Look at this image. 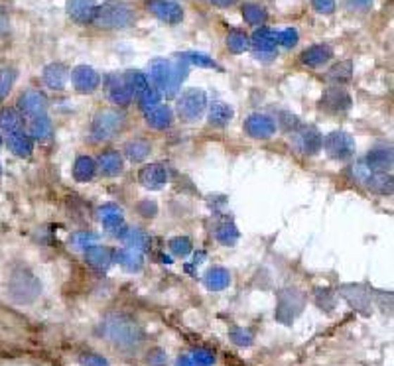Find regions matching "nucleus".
Wrapping results in <instances>:
<instances>
[{"label":"nucleus","instance_id":"nucleus-34","mask_svg":"<svg viewBox=\"0 0 394 366\" xmlns=\"http://www.w3.org/2000/svg\"><path fill=\"white\" fill-rule=\"evenodd\" d=\"M122 152H125V156H127L130 162H142V159H146L148 154H150V144L142 138L128 140L127 144H125V148H122Z\"/></svg>","mask_w":394,"mask_h":366},{"label":"nucleus","instance_id":"nucleus-51","mask_svg":"<svg viewBox=\"0 0 394 366\" xmlns=\"http://www.w3.org/2000/svg\"><path fill=\"white\" fill-rule=\"evenodd\" d=\"M231 339L235 341L236 345L241 346H248L250 345V341H253V336L248 335V333H245L243 329H233V331H231Z\"/></svg>","mask_w":394,"mask_h":366},{"label":"nucleus","instance_id":"nucleus-8","mask_svg":"<svg viewBox=\"0 0 394 366\" xmlns=\"http://www.w3.org/2000/svg\"><path fill=\"white\" fill-rule=\"evenodd\" d=\"M324 148L329 158L343 162V159L355 156V140L351 134H347L343 130H335V132L325 136Z\"/></svg>","mask_w":394,"mask_h":366},{"label":"nucleus","instance_id":"nucleus-7","mask_svg":"<svg viewBox=\"0 0 394 366\" xmlns=\"http://www.w3.org/2000/svg\"><path fill=\"white\" fill-rule=\"evenodd\" d=\"M207 107V95L203 89H187L177 99V115L184 122H196L201 119Z\"/></svg>","mask_w":394,"mask_h":366},{"label":"nucleus","instance_id":"nucleus-20","mask_svg":"<svg viewBox=\"0 0 394 366\" xmlns=\"http://www.w3.org/2000/svg\"><path fill=\"white\" fill-rule=\"evenodd\" d=\"M97 168L105 178H117V176H120L122 169H125V162H122L120 152H117V150H107L105 154H101V156H99Z\"/></svg>","mask_w":394,"mask_h":366},{"label":"nucleus","instance_id":"nucleus-42","mask_svg":"<svg viewBox=\"0 0 394 366\" xmlns=\"http://www.w3.org/2000/svg\"><path fill=\"white\" fill-rule=\"evenodd\" d=\"M170 252L177 258H186L191 252V240L187 237H176L170 240Z\"/></svg>","mask_w":394,"mask_h":366},{"label":"nucleus","instance_id":"nucleus-6","mask_svg":"<svg viewBox=\"0 0 394 366\" xmlns=\"http://www.w3.org/2000/svg\"><path fill=\"white\" fill-rule=\"evenodd\" d=\"M304 309V296L298 289H282L278 294V303H276L274 317L282 323V325H290L296 317L302 313Z\"/></svg>","mask_w":394,"mask_h":366},{"label":"nucleus","instance_id":"nucleus-30","mask_svg":"<svg viewBox=\"0 0 394 366\" xmlns=\"http://www.w3.org/2000/svg\"><path fill=\"white\" fill-rule=\"evenodd\" d=\"M122 79H125V85L128 87V91H130L132 97H140V95H144V93L150 89V83H148L146 75H144L142 71L138 70L127 71V75H125Z\"/></svg>","mask_w":394,"mask_h":366},{"label":"nucleus","instance_id":"nucleus-3","mask_svg":"<svg viewBox=\"0 0 394 366\" xmlns=\"http://www.w3.org/2000/svg\"><path fill=\"white\" fill-rule=\"evenodd\" d=\"M136 20L134 8L125 0H107L97 6V14L93 18V24L103 30H122L132 26Z\"/></svg>","mask_w":394,"mask_h":366},{"label":"nucleus","instance_id":"nucleus-12","mask_svg":"<svg viewBox=\"0 0 394 366\" xmlns=\"http://www.w3.org/2000/svg\"><path fill=\"white\" fill-rule=\"evenodd\" d=\"M351 105H353V100L349 97V93L339 85L325 89V93L322 95V107L329 112H347L351 109Z\"/></svg>","mask_w":394,"mask_h":366},{"label":"nucleus","instance_id":"nucleus-29","mask_svg":"<svg viewBox=\"0 0 394 366\" xmlns=\"http://www.w3.org/2000/svg\"><path fill=\"white\" fill-rule=\"evenodd\" d=\"M117 260L120 266L128 270V272H138L140 268L144 266V256L140 250H134V248H120L117 252Z\"/></svg>","mask_w":394,"mask_h":366},{"label":"nucleus","instance_id":"nucleus-44","mask_svg":"<svg viewBox=\"0 0 394 366\" xmlns=\"http://www.w3.org/2000/svg\"><path fill=\"white\" fill-rule=\"evenodd\" d=\"M193 360L196 366H213L215 365V355L209 348H197L193 351V355L189 356Z\"/></svg>","mask_w":394,"mask_h":366},{"label":"nucleus","instance_id":"nucleus-27","mask_svg":"<svg viewBox=\"0 0 394 366\" xmlns=\"http://www.w3.org/2000/svg\"><path fill=\"white\" fill-rule=\"evenodd\" d=\"M108 99L113 100L115 105H120V107H125L132 100V95L125 85V79H118V75L108 77Z\"/></svg>","mask_w":394,"mask_h":366},{"label":"nucleus","instance_id":"nucleus-4","mask_svg":"<svg viewBox=\"0 0 394 366\" xmlns=\"http://www.w3.org/2000/svg\"><path fill=\"white\" fill-rule=\"evenodd\" d=\"M8 296L18 306H30L42 296V284L34 272L28 268H16L8 277Z\"/></svg>","mask_w":394,"mask_h":366},{"label":"nucleus","instance_id":"nucleus-31","mask_svg":"<svg viewBox=\"0 0 394 366\" xmlns=\"http://www.w3.org/2000/svg\"><path fill=\"white\" fill-rule=\"evenodd\" d=\"M233 117H235V110L231 109L229 105H225V103H213L211 110H209V124L223 129V126H227L233 120Z\"/></svg>","mask_w":394,"mask_h":366},{"label":"nucleus","instance_id":"nucleus-43","mask_svg":"<svg viewBox=\"0 0 394 366\" xmlns=\"http://www.w3.org/2000/svg\"><path fill=\"white\" fill-rule=\"evenodd\" d=\"M160 100H162V95L158 93V89H148L144 95H140V97H138L140 109L144 110V112L150 109H154V107H158V105H160Z\"/></svg>","mask_w":394,"mask_h":366},{"label":"nucleus","instance_id":"nucleus-25","mask_svg":"<svg viewBox=\"0 0 394 366\" xmlns=\"http://www.w3.org/2000/svg\"><path fill=\"white\" fill-rule=\"evenodd\" d=\"M364 164L373 169V171H390V169H393V164H394L393 150L390 148L373 150V152L367 156Z\"/></svg>","mask_w":394,"mask_h":366},{"label":"nucleus","instance_id":"nucleus-19","mask_svg":"<svg viewBox=\"0 0 394 366\" xmlns=\"http://www.w3.org/2000/svg\"><path fill=\"white\" fill-rule=\"evenodd\" d=\"M333 58V48L327 44H315L302 51V63L307 67H322Z\"/></svg>","mask_w":394,"mask_h":366},{"label":"nucleus","instance_id":"nucleus-46","mask_svg":"<svg viewBox=\"0 0 394 366\" xmlns=\"http://www.w3.org/2000/svg\"><path fill=\"white\" fill-rule=\"evenodd\" d=\"M146 362L150 366H166L167 353L164 351V348H160V346H154V348L148 351Z\"/></svg>","mask_w":394,"mask_h":366},{"label":"nucleus","instance_id":"nucleus-15","mask_svg":"<svg viewBox=\"0 0 394 366\" xmlns=\"http://www.w3.org/2000/svg\"><path fill=\"white\" fill-rule=\"evenodd\" d=\"M65 11L77 24H93L97 14V0H68Z\"/></svg>","mask_w":394,"mask_h":366},{"label":"nucleus","instance_id":"nucleus-11","mask_svg":"<svg viewBox=\"0 0 394 366\" xmlns=\"http://www.w3.org/2000/svg\"><path fill=\"white\" fill-rule=\"evenodd\" d=\"M245 132L250 138L256 140H266L270 136H274L276 132V122L274 119H270L268 115H260L255 112L245 120Z\"/></svg>","mask_w":394,"mask_h":366},{"label":"nucleus","instance_id":"nucleus-13","mask_svg":"<svg viewBox=\"0 0 394 366\" xmlns=\"http://www.w3.org/2000/svg\"><path fill=\"white\" fill-rule=\"evenodd\" d=\"M99 218L101 223L107 227V230H110L113 235L122 238V235L127 233V227H125V221H122V209L115 205V203H107L103 207H99Z\"/></svg>","mask_w":394,"mask_h":366},{"label":"nucleus","instance_id":"nucleus-38","mask_svg":"<svg viewBox=\"0 0 394 366\" xmlns=\"http://www.w3.org/2000/svg\"><path fill=\"white\" fill-rule=\"evenodd\" d=\"M248 46H250V40H248L245 32L231 30L227 34V48L233 53H243V51L248 50Z\"/></svg>","mask_w":394,"mask_h":366},{"label":"nucleus","instance_id":"nucleus-24","mask_svg":"<svg viewBox=\"0 0 394 366\" xmlns=\"http://www.w3.org/2000/svg\"><path fill=\"white\" fill-rule=\"evenodd\" d=\"M203 284L211 292H223V289L231 286V274H229V270H225V268H209L205 272V276H203Z\"/></svg>","mask_w":394,"mask_h":366},{"label":"nucleus","instance_id":"nucleus-40","mask_svg":"<svg viewBox=\"0 0 394 366\" xmlns=\"http://www.w3.org/2000/svg\"><path fill=\"white\" fill-rule=\"evenodd\" d=\"M30 132H32V136H34V138H38V140L49 138V134H51V120H49L46 115L36 117V119L32 120Z\"/></svg>","mask_w":394,"mask_h":366},{"label":"nucleus","instance_id":"nucleus-5","mask_svg":"<svg viewBox=\"0 0 394 366\" xmlns=\"http://www.w3.org/2000/svg\"><path fill=\"white\" fill-rule=\"evenodd\" d=\"M122 126H125V115L113 109L99 110L93 119V124H91V134L99 142H105V140L115 138L122 130Z\"/></svg>","mask_w":394,"mask_h":366},{"label":"nucleus","instance_id":"nucleus-9","mask_svg":"<svg viewBox=\"0 0 394 366\" xmlns=\"http://www.w3.org/2000/svg\"><path fill=\"white\" fill-rule=\"evenodd\" d=\"M292 140H294L296 150L305 154V156H315L324 148V136L314 126H304V129L296 130L292 134Z\"/></svg>","mask_w":394,"mask_h":366},{"label":"nucleus","instance_id":"nucleus-14","mask_svg":"<svg viewBox=\"0 0 394 366\" xmlns=\"http://www.w3.org/2000/svg\"><path fill=\"white\" fill-rule=\"evenodd\" d=\"M71 81H73V87L79 93H93L101 85L99 73L89 65H77L75 70L71 71Z\"/></svg>","mask_w":394,"mask_h":366},{"label":"nucleus","instance_id":"nucleus-52","mask_svg":"<svg viewBox=\"0 0 394 366\" xmlns=\"http://www.w3.org/2000/svg\"><path fill=\"white\" fill-rule=\"evenodd\" d=\"M347 6H349V11H371L373 8V0H347Z\"/></svg>","mask_w":394,"mask_h":366},{"label":"nucleus","instance_id":"nucleus-35","mask_svg":"<svg viewBox=\"0 0 394 366\" xmlns=\"http://www.w3.org/2000/svg\"><path fill=\"white\" fill-rule=\"evenodd\" d=\"M122 240L128 248H134V250H140L144 252L150 248V237L142 228H127V233L122 235Z\"/></svg>","mask_w":394,"mask_h":366},{"label":"nucleus","instance_id":"nucleus-47","mask_svg":"<svg viewBox=\"0 0 394 366\" xmlns=\"http://www.w3.org/2000/svg\"><path fill=\"white\" fill-rule=\"evenodd\" d=\"M298 40H300V34L294 28H286V30L278 32V44L284 46V48H294Z\"/></svg>","mask_w":394,"mask_h":366},{"label":"nucleus","instance_id":"nucleus-56","mask_svg":"<svg viewBox=\"0 0 394 366\" xmlns=\"http://www.w3.org/2000/svg\"><path fill=\"white\" fill-rule=\"evenodd\" d=\"M176 366H196V365H193V360H191L189 356H182V358H177Z\"/></svg>","mask_w":394,"mask_h":366},{"label":"nucleus","instance_id":"nucleus-10","mask_svg":"<svg viewBox=\"0 0 394 366\" xmlns=\"http://www.w3.org/2000/svg\"><path fill=\"white\" fill-rule=\"evenodd\" d=\"M146 6L158 20L170 26H176L184 18V8L174 0H148Z\"/></svg>","mask_w":394,"mask_h":366},{"label":"nucleus","instance_id":"nucleus-41","mask_svg":"<svg viewBox=\"0 0 394 366\" xmlns=\"http://www.w3.org/2000/svg\"><path fill=\"white\" fill-rule=\"evenodd\" d=\"M179 60H184L186 63H193L197 67H217L213 58H209L207 53H201V51H187V53H182Z\"/></svg>","mask_w":394,"mask_h":366},{"label":"nucleus","instance_id":"nucleus-53","mask_svg":"<svg viewBox=\"0 0 394 366\" xmlns=\"http://www.w3.org/2000/svg\"><path fill=\"white\" fill-rule=\"evenodd\" d=\"M91 240H95V237L93 235H85V233L75 237V242H77L79 248H89L91 247Z\"/></svg>","mask_w":394,"mask_h":366},{"label":"nucleus","instance_id":"nucleus-39","mask_svg":"<svg viewBox=\"0 0 394 366\" xmlns=\"http://www.w3.org/2000/svg\"><path fill=\"white\" fill-rule=\"evenodd\" d=\"M8 146L12 148V152H16L18 156H30V152L34 148L32 144V138L22 134V132H14L8 140Z\"/></svg>","mask_w":394,"mask_h":366},{"label":"nucleus","instance_id":"nucleus-2","mask_svg":"<svg viewBox=\"0 0 394 366\" xmlns=\"http://www.w3.org/2000/svg\"><path fill=\"white\" fill-rule=\"evenodd\" d=\"M187 63L184 60H167L156 58L150 63V77L154 81L160 95L174 97L177 89L182 87V81L187 77Z\"/></svg>","mask_w":394,"mask_h":366},{"label":"nucleus","instance_id":"nucleus-23","mask_svg":"<svg viewBox=\"0 0 394 366\" xmlns=\"http://www.w3.org/2000/svg\"><path fill=\"white\" fill-rule=\"evenodd\" d=\"M146 124L154 130H166L174 122V112L167 105H158L154 109L146 110Z\"/></svg>","mask_w":394,"mask_h":366},{"label":"nucleus","instance_id":"nucleus-26","mask_svg":"<svg viewBox=\"0 0 394 366\" xmlns=\"http://www.w3.org/2000/svg\"><path fill=\"white\" fill-rule=\"evenodd\" d=\"M85 258L93 268L97 270H107L113 262V254L107 247H101V244H91L89 248H85Z\"/></svg>","mask_w":394,"mask_h":366},{"label":"nucleus","instance_id":"nucleus-28","mask_svg":"<svg viewBox=\"0 0 394 366\" xmlns=\"http://www.w3.org/2000/svg\"><path fill=\"white\" fill-rule=\"evenodd\" d=\"M97 174V162L89 156H79L75 159V166H73V178L77 179L79 183H87L91 179L95 178Z\"/></svg>","mask_w":394,"mask_h":366},{"label":"nucleus","instance_id":"nucleus-18","mask_svg":"<svg viewBox=\"0 0 394 366\" xmlns=\"http://www.w3.org/2000/svg\"><path fill=\"white\" fill-rule=\"evenodd\" d=\"M363 183L376 195H393L394 191V179L390 171H371Z\"/></svg>","mask_w":394,"mask_h":366},{"label":"nucleus","instance_id":"nucleus-37","mask_svg":"<svg viewBox=\"0 0 394 366\" xmlns=\"http://www.w3.org/2000/svg\"><path fill=\"white\" fill-rule=\"evenodd\" d=\"M215 238L217 242H221L223 247H233L236 240H239V230L233 223H221L215 228Z\"/></svg>","mask_w":394,"mask_h":366},{"label":"nucleus","instance_id":"nucleus-17","mask_svg":"<svg viewBox=\"0 0 394 366\" xmlns=\"http://www.w3.org/2000/svg\"><path fill=\"white\" fill-rule=\"evenodd\" d=\"M18 105L24 115H28V117H32V119H36V117L46 115L48 99H46V95L39 93V91H26V93L20 97Z\"/></svg>","mask_w":394,"mask_h":366},{"label":"nucleus","instance_id":"nucleus-50","mask_svg":"<svg viewBox=\"0 0 394 366\" xmlns=\"http://www.w3.org/2000/svg\"><path fill=\"white\" fill-rule=\"evenodd\" d=\"M312 4L319 14H331L335 11V0H312Z\"/></svg>","mask_w":394,"mask_h":366},{"label":"nucleus","instance_id":"nucleus-36","mask_svg":"<svg viewBox=\"0 0 394 366\" xmlns=\"http://www.w3.org/2000/svg\"><path fill=\"white\" fill-rule=\"evenodd\" d=\"M351 77H353V63L347 60V61H339L337 65H333L331 70H329V73H327V79L333 81L335 85H343V83H347V81H351Z\"/></svg>","mask_w":394,"mask_h":366},{"label":"nucleus","instance_id":"nucleus-55","mask_svg":"<svg viewBox=\"0 0 394 366\" xmlns=\"http://www.w3.org/2000/svg\"><path fill=\"white\" fill-rule=\"evenodd\" d=\"M215 6H219V8H229V6H235L239 0H211Z\"/></svg>","mask_w":394,"mask_h":366},{"label":"nucleus","instance_id":"nucleus-45","mask_svg":"<svg viewBox=\"0 0 394 366\" xmlns=\"http://www.w3.org/2000/svg\"><path fill=\"white\" fill-rule=\"evenodd\" d=\"M16 81V71L14 70H0V99L8 95L10 87Z\"/></svg>","mask_w":394,"mask_h":366},{"label":"nucleus","instance_id":"nucleus-21","mask_svg":"<svg viewBox=\"0 0 394 366\" xmlns=\"http://www.w3.org/2000/svg\"><path fill=\"white\" fill-rule=\"evenodd\" d=\"M44 83L48 85L49 89L53 91H63L68 85L69 71L63 63H49L48 67L44 70Z\"/></svg>","mask_w":394,"mask_h":366},{"label":"nucleus","instance_id":"nucleus-54","mask_svg":"<svg viewBox=\"0 0 394 366\" xmlns=\"http://www.w3.org/2000/svg\"><path fill=\"white\" fill-rule=\"evenodd\" d=\"M8 30V16H6V12L0 8V38L6 34Z\"/></svg>","mask_w":394,"mask_h":366},{"label":"nucleus","instance_id":"nucleus-22","mask_svg":"<svg viewBox=\"0 0 394 366\" xmlns=\"http://www.w3.org/2000/svg\"><path fill=\"white\" fill-rule=\"evenodd\" d=\"M250 46L255 48V51L260 53H274L276 46H278V32L268 30V28H256V32L250 38Z\"/></svg>","mask_w":394,"mask_h":366},{"label":"nucleus","instance_id":"nucleus-1","mask_svg":"<svg viewBox=\"0 0 394 366\" xmlns=\"http://www.w3.org/2000/svg\"><path fill=\"white\" fill-rule=\"evenodd\" d=\"M101 335L107 339V343L120 353H136L144 345V331L132 317L125 313L107 315L101 323Z\"/></svg>","mask_w":394,"mask_h":366},{"label":"nucleus","instance_id":"nucleus-49","mask_svg":"<svg viewBox=\"0 0 394 366\" xmlns=\"http://www.w3.org/2000/svg\"><path fill=\"white\" fill-rule=\"evenodd\" d=\"M81 365L83 366H110L105 356L95 355V353H89V355L81 356Z\"/></svg>","mask_w":394,"mask_h":366},{"label":"nucleus","instance_id":"nucleus-33","mask_svg":"<svg viewBox=\"0 0 394 366\" xmlns=\"http://www.w3.org/2000/svg\"><path fill=\"white\" fill-rule=\"evenodd\" d=\"M343 297L359 311L363 313H369V294H364V289L361 286H345L343 289Z\"/></svg>","mask_w":394,"mask_h":366},{"label":"nucleus","instance_id":"nucleus-32","mask_svg":"<svg viewBox=\"0 0 394 366\" xmlns=\"http://www.w3.org/2000/svg\"><path fill=\"white\" fill-rule=\"evenodd\" d=\"M243 18L248 26L253 28H262L268 20V12H266L265 6L260 4H255V2H248L243 6Z\"/></svg>","mask_w":394,"mask_h":366},{"label":"nucleus","instance_id":"nucleus-16","mask_svg":"<svg viewBox=\"0 0 394 366\" xmlns=\"http://www.w3.org/2000/svg\"><path fill=\"white\" fill-rule=\"evenodd\" d=\"M140 183L150 191H158L167 183V169L162 164H148L138 174Z\"/></svg>","mask_w":394,"mask_h":366},{"label":"nucleus","instance_id":"nucleus-48","mask_svg":"<svg viewBox=\"0 0 394 366\" xmlns=\"http://www.w3.org/2000/svg\"><path fill=\"white\" fill-rule=\"evenodd\" d=\"M0 120H2V126L8 129L10 132H16L20 129V117L14 110H4V115H2Z\"/></svg>","mask_w":394,"mask_h":366}]
</instances>
